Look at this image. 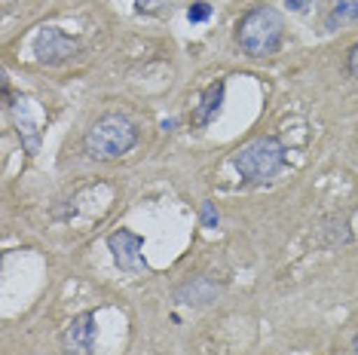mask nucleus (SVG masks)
<instances>
[{
    "mask_svg": "<svg viewBox=\"0 0 358 355\" xmlns=\"http://www.w3.org/2000/svg\"><path fill=\"white\" fill-rule=\"evenodd\" d=\"M202 221H206V227H217V212L211 203H202Z\"/></svg>",
    "mask_w": 358,
    "mask_h": 355,
    "instance_id": "12",
    "label": "nucleus"
},
{
    "mask_svg": "<svg viewBox=\"0 0 358 355\" xmlns=\"http://www.w3.org/2000/svg\"><path fill=\"white\" fill-rule=\"evenodd\" d=\"M285 144L275 138V135H260V138L248 141L245 147L236 150L233 157V166L245 181H270L282 172L285 166Z\"/></svg>",
    "mask_w": 358,
    "mask_h": 355,
    "instance_id": "3",
    "label": "nucleus"
},
{
    "mask_svg": "<svg viewBox=\"0 0 358 355\" xmlns=\"http://www.w3.org/2000/svg\"><path fill=\"white\" fill-rule=\"evenodd\" d=\"M355 352H358V334H355Z\"/></svg>",
    "mask_w": 358,
    "mask_h": 355,
    "instance_id": "15",
    "label": "nucleus"
},
{
    "mask_svg": "<svg viewBox=\"0 0 358 355\" xmlns=\"http://www.w3.org/2000/svg\"><path fill=\"white\" fill-rule=\"evenodd\" d=\"M34 52H37V59L43 64H59V61H68L71 55L77 52V43L59 28H43L37 34Z\"/></svg>",
    "mask_w": 358,
    "mask_h": 355,
    "instance_id": "6",
    "label": "nucleus"
},
{
    "mask_svg": "<svg viewBox=\"0 0 358 355\" xmlns=\"http://www.w3.org/2000/svg\"><path fill=\"white\" fill-rule=\"evenodd\" d=\"M92 346H95V316L92 312H80L62 331V349L64 355H92Z\"/></svg>",
    "mask_w": 358,
    "mask_h": 355,
    "instance_id": "4",
    "label": "nucleus"
},
{
    "mask_svg": "<svg viewBox=\"0 0 358 355\" xmlns=\"http://www.w3.org/2000/svg\"><path fill=\"white\" fill-rule=\"evenodd\" d=\"M37 104L31 101V99H19V104H15V123H19V135H22V141H25V147L34 153L37 150V144H40V114L37 117H31V110H34Z\"/></svg>",
    "mask_w": 358,
    "mask_h": 355,
    "instance_id": "7",
    "label": "nucleus"
},
{
    "mask_svg": "<svg viewBox=\"0 0 358 355\" xmlns=\"http://www.w3.org/2000/svg\"><path fill=\"white\" fill-rule=\"evenodd\" d=\"M135 3L141 13H159V10H166L169 3H175V0H135Z\"/></svg>",
    "mask_w": 358,
    "mask_h": 355,
    "instance_id": "10",
    "label": "nucleus"
},
{
    "mask_svg": "<svg viewBox=\"0 0 358 355\" xmlns=\"http://www.w3.org/2000/svg\"><path fill=\"white\" fill-rule=\"evenodd\" d=\"M352 22H358V0H334L324 25L328 28H343V25H352Z\"/></svg>",
    "mask_w": 358,
    "mask_h": 355,
    "instance_id": "9",
    "label": "nucleus"
},
{
    "mask_svg": "<svg viewBox=\"0 0 358 355\" xmlns=\"http://www.w3.org/2000/svg\"><path fill=\"white\" fill-rule=\"evenodd\" d=\"M221 101H224V83H211V86L206 89V95H202L199 108L193 110L190 123H193V126H208L211 117H215L217 108H221Z\"/></svg>",
    "mask_w": 358,
    "mask_h": 355,
    "instance_id": "8",
    "label": "nucleus"
},
{
    "mask_svg": "<svg viewBox=\"0 0 358 355\" xmlns=\"http://www.w3.org/2000/svg\"><path fill=\"white\" fill-rule=\"evenodd\" d=\"M135 141H138V129L126 117L108 114V117L95 119L92 129L86 132V153L92 159L108 163V159H117L123 153H129L135 147Z\"/></svg>",
    "mask_w": 358,
    "mask_h": 355,
    "instance_id": "2",
    "label": "nucleus"
},
{
    "mask_svg": "<svg viewBox=\"0 0 358 355\" xmlns=\"http://www.w3.org/2000/svg\"><path fill=\"white\" fill-rule=\"evenodd\" d=\"M349 71L358 77V43L352 46V52H349Z\"/></svg>",
    "mask_w": 358,
    "mask_h": 355,
    "instance_id": "13",
    "label": "nucleus"
},
{
    "mask_svg": "<svg viewBox=\"0 0 358 355\" xmlns=\"http://www.w3.org/2000/svg\"><path fill=\"white\" fill-rule=\"evenodd\" d=\"M110 252H113V261L120 263V270H129V273H138L144 266V239L132 230H117L110 233L108 239Z\"/></svg>",
    "mask_w": 358,
    "mask_h": 355,
    "instance_id": "5",
    "label": "nucleus"
},
{
    "mask_svg": "<svg viewBox=\"0 0 358 355\" xmlns=\"http://www.w3.org/2000/svg\"><path fill=\"white\" fill-rule=\"evenodd\" d=\"M282 15L270 10V6H257L236 28V40L251 59H266L279 50L282 43Z\"/></svg>",
    "mask_w": 358,
    "mask_h": 355,
    "instance_id": "1",
    "label": "nucleus"
},
{
    "mask_svg": "<svg viewBox=\"0 0 358 355\" xmlns=\"http://www.w3.org/2000/svg\"><path fill=\"white\" fill-rule=\"evenodd\" d=\"M211 15V6L208 3H193L190 6V22H206Z\"/></svg>",
    "mask_w": 358,
    "mask_h": 355,
    "instance_id": "11",
    "label": "nucleus"
},
{
    "mask_svg": "<svg viewBox=\"0 0 358 355\" xmlns=\"http://www.w3.org/2000/svg\"><path fill=\"white\" fill-rule=\"evenodd\" d=\"M285 3L291 6V10H297V13H303L306 6H309V0H285Z\"/></svg>",
    "mask_w": 358,
    "mask_h": 355,
    "instance_id": "14",
    "label": "nucleus"
}]
</instances>
